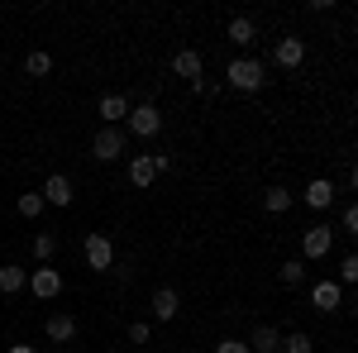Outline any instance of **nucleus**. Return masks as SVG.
Wrapping results in <instances>:
<instances>
[{
  "label": "nucleus",
  "instance_id": "f257e3e1",
  "mask_svg": "<svg viewBox=\"0 0 358 353\" xmlns=\"http://www.w3.org/2000/svg\"><path fill=\"white\" fill-rule=\"evenodd\" d=\"M224 77H229V86H234V91H263V82H268L258 57H234V62L224 67Z\"/></svg>",
  "mask_w": 358,
  "mask_h": 353
},
{
  "label": "nucleus",
  "instance_id": "f03ea898",
  "mask_svg": "<svg viewBox=\"0 0 358 353\" xmlns=\"http://www.w3.org/2000/svg\"><path fill=\"white\" fill-rule=\"evenodd\" d=\"M167 167H172V158H167V153H134V158H129V182L143 191L153 177H158V172H167Z\"/></svg>",
  "mask_w": 358,
  "mask_h": 353
},
{
  "label": "nucleus",
  "instance_id": "7ed1b4c3",
  "mask_svg": "<svg viewBox=\"0 0 358 353\" xmlns=\"http://www.w3.org/2000/svg\"><path fill=\"white\" fill-rule=\"evenodd\" d=\"M129 134L134 138H158L163 134V110L158 106H129Z\"/></svg>",
  "mask_w": 358,
  "mask_h": 353
},
{
  "label": "nucleus",
  "instance_id": "20e7f679",
  "mask_svg": "<svg viewBox=\"0 0 358 353\" xmlns=\"http://www.w3.org/2000/svg\"><path fill=\"white\" fill-rule=\"evenodd\" d=\"M82 258H86V268L110 272L115 268V244L106 239V234H86V239H82Z\"/></svg>",
  "mask_w": 358,
  "mask_h": 353
},
{
  "label": "nucleus",
  "instance_id": "39448f33",
  "mask_svg": "<svg viewBox=\"0 0 358 353\" xmlns=\"http://www.w3.org/2000/svg\"><path fill=\"white\" fill-rule=\"evenodd\" d=\"M91 153H96L101 163L124 158V134H120V129H110V124H101V134H96V143H91Z\"/></svg>",
  "mask_w": 358,
  "mask_h": 353
},
{
  "label": "nucleus",
  "instance_id": "423d86ee",
  "mask_svg": "<svg viewBox=\"0 0 358 353\" xmlns=\"http://www.w3.org/2000/svg\"><path fill=\"white\" fill-rule=\"evenodd\" d=\"M330 244H334V229H330V224H310V229L301 234V253H306V258H325Z\"/></svg>",
  "mask_w": 358,
  "mask_h": 353
},
{
  "label": "nucleus",
  "instance_id": "0eeeda50",
  "mask_svg": "<svg viewBox=\"0 0 358 353\" xmlns=\"http://www.w3.org/2000/svg\"><path fill=\"white\" fill-rule=\"evenodd\" d=\"M310 305L325 310V315L344 310V291H339V282H315V287H310Z\"/></svg>",
  "mask_w": 358,
  "mask_h": 353
},
{
  "label": "nucleus",
  "instance_id": "6e6552de",
  "mask_svg": "<svg viewBox=\"0 0 358 353\" xmlns=\"http://www.w3.org/2000/svg\"><path fill=\"white\" fill-rule=\"evenodd\" d=\"M29 291H34L38 301H53L57 291H62V272L57 268H38L34 277H29Z\"/></svg>",
  "mask_w": 358,
  "mask_h": 353
},
{
  "label": "nucleus",
  "instance_id": "1a4fd4ad",
  "mask_svg": "<svg viewBox=\"0 0 358 353\" xmlns=\"http://www.w3.org/2000/svg\"><path fill=\"white\" fill-rule=\"evenodd\" d=\"M177 310H182L177 291H172V287H158V291H153V320H158V325H172Z\"/></svg>",
  "mask_w": 358,
  "mask_h": 353
},
{
  "label": "nucleus",
  "instance_id": "9d476101",
  "mask_svg": "<svg viewBox=\"0 0 358 353\" xmlns=\"http://www.w3.org/2000/svg\"><path fill=\"white\" fill-rule=\"evenodd\" d=\"M38 196H43V206H72V182H67L62 172H53V177L43 182Z\"/></svg>",
  "mask_w": 358,
  "mask_h": 353
},
{
  "label": "nucleus",
  "instance_id": "9b49d317",
  "mask_svg": "<svg viewBox=\"0 0 358 353\" xmlns=\"http://www.w3.org/2000/svg\"><path fill=\"white\" fill-rule=\"evenodd\" d=\"M273 62H277V67H287V72L301 67V62H306V43H301V38H282V43L273 48Z\"/></svg>",
  "mask_w": 358,
  "mask_h": 353
},
{
  "label": "nucleus",
  "instance_id": "f8f14e48",
  "mask_svg": "<svg viewBox=\"0 0 358 353\" xmlns=\"http://www.w3.org/2000/svg\"><path fill=\"white\" fill-rule=\"evenodd\" d=\"M334 196H339V191H334L330 177H315V182L306 187V206H310V210H330V201H334Z\"/></svg>",
  "mask_w": 358,
  "mask_h": 353
},
{
  "label": "nucleus",
  "instance_id": "ddd939ff",
  "mask_svg": "<svg viewBox=\"0 0 358 353\" xmlns=\"http://www.w3.org/2000/svg\"><path fill=\"white\" fill-rule=\"evenodd\" d=\"M244 344H248V353H282V334L273 325H258L253 339H244Z\"/></svg>",
  "mask_w": 358,
  "mask_h": 353
},
{
  "label": "nucleus",
  "instance_id": "4468645a",
  "mask_svg": "<svg viewBox=\"0 0 358 353\" xmlns=\"http://www.w3.org/2000/svg\"><path fill=\"white\" fill-rule=\"evenodd\" d=\"M48 339H53V344H72V339H77V320H72V315H62V310H57V315H48Z\"/></svg>",
  "mask_w": 358,
  "mask_h": 353
},
{
  "label": "nucleus",
  "instance_id": "2eb2a0df",
  "mask_svg": "<svg viewBox=\"0 0 358 353\" xmlns=\"http://www.w3.org/2000/svg\"><path fill=\"white\" fill-rule=\"evenodd\" d=\"M224 38H229L234 48H248V43L258 38V29H253V20H244V15H234V20H229V29H224Z\"/></svg>",
  "mask_w": 358,
  "mask_h": 353
},
{
  "label": "nucleus",
  "instance_id": "dca6fc26",
  "mask_svg": "<svg viewBox=\"0 0 358 353\" xmlns=\"http://www.w3.org/2000/svg\"><path fill=\"white\" fill-rule=\"evenodd\" d=\"M172 72L187 77V82H196V77H201V53H196V48H182V53L172 57Z\"/></svg>",
  "mask_w": 358,
  "mask_h": 353
},
{
  "label": "nucleus",
  "instance_id": "f3484780",
  "mask_svg": "<svg viewBox=\"0 0 358 353\" xmlns=\"http://www.w3.org/2000/svg\"><path fill=\"white\" fill-rule=\"evenodd\" d=\"M124 115H129V101H124V96H101V124H110V129H115Z\"/></svg>",
  "mask_w": 358,
  "mask_h": 353
},
{
  "label": "nucleus",
  "instance_id": "a211bd4d",
  "mask_svg": "<svg viewBox=\"0 0 358 353\" xmlns=\"http://www.w3.org/2000/svg\"><path fill=\"white\" fill-rule=\"evenodd\" d=\"M0 291H5V296L24 291V268H20V263H5V268H0Z\"/></svg>",
  "mask_w": 358,
  "mask_h": 353
},
{
  "label": "nucleus",
  "instance_id": "6ab92c4d",
  "mask_svg": "<svg viewBox=\"0 0 358 353\" xmlns=\"http://www.w3.org/2000/svg\"><path fill=\"white\" fill-rule=\"evenodd\" d=\"M34 258H38L43 268H48V263L57 258V234H53V229H43V234L34 239Z\"/></svg>",
  "mask_w": 358,
  "mask_h": 353
},
{
  "label": "nucleus",
  "instance_id": "aec40b11",
  "mask_svg": "<svg viewBox=\"0 0 358 353\" xmlns=\"http://www.w3.org/2000/svg\"><path fill=\"white\" fill-rule=\"evenodd\" d=\"M282 353H315V339L306 329H292V334H282Z\"/></svg>",
  "mask_w": 358,
  "mask_h": 353
},
{
  "label": "nucleus",
  "instance_id": "412c9836",
  "mask_svg": "<svg viewBox=\"0 0 358 353\" xmlns=\"http://www.w3.org/2000/svg\"><path fill=\"white\" fill-rule=\"evenodd\" d=\"M263 206H268L273 215H282V210H292V191H287V187H268V196H263Z\"/></svg>",
  "mask_w": 358,
  "mask_h": 353
},
{
  "label": "nucleus",
  "instance_id": "4be33fe9",
  "mask_svg": "<svg viewBox=\"0 0 358 353\" xmlns=\"http://www.w3.org/2000/svg\"><path fill=\"white\" fill-rule=\"evenodd\" d=\"M277 277H282V287H301V282H306V263H301V258H292V263L277 268Z\"/></svg>",
  "mask_w": 358,
  "mask_h": 353
},
{
  "label": "nucleus",
  "instance_id": "5701e85b",
  "mask_svg": "<svg viewBox=\"0 0 358 353\" xmlns=\"http://www.w3.org/2000/svg\"><path fill=\"white\" fill-rule=\"evenodd\" d=\"M24 72H29V77H48V72H53V57H48V53H29L24 57Z\"/></svg>",
  "mask_w": 358,
  "mask_h": 353
},
{
  "label": "nucleus",
  "instance_id": "b1692460",
  "mask_svg": "<svg viewBox=\"0 0 358 353\" xmlns=\"http://www.w3.org/2000/svg\"><path fill=\"white\" fill-rule=\"evenodd\" d=\"M20 215H24V219L43 215V196H38V191H24V196H20Z\"/></svg>",
  "mask_w": 358,
  "mask_h": 353
},
{
  "label": "nucleus",
  "instance_id": "393cba45",
  "mask_svg": "<svg viewBox=\"0 0 358 353\" xmlns=\"http://www.w3.org/2000/svg\"><path fill=\"white\" fill-rule=\"evenodd\" d=\"M339 282H344V287H354V282H358V258H354V253L339 263Z\"/></svg>",
  "mask_w": 358,
  "mask_h": 353
},
{
  "label": "nucleus",
  "instance_id": "a878e982",
  "mask_svg": "<svg viewBox=\"0 0 358 353\" xmlns=\"http://www.w3.org/2000/svg\"><path fill=\"white\" fill-rule=\"evenodd\" d=\"M192 91H196V96H220V82H210V77H196Z\"/></svg>",
  "mask_w": 358,
  "mask_h": 353
},
{
  "label": "nucleus",
  "instance_id": "bb28decb",
  "mask_svg": "<svg viewBox=\"0 0 358 353\" xmlns=\"http://www.w3.org/2000/svg\"><path fill=\"white\" fill-rule=\"evenodd\" d=\"M148 334H153V325L134 320V325H129V344H148Z\"/></svg>",
  "mask_w": 358,
  "mask_h": 353
},
{
  "label": "nucleus",
  "instance_id": "cd10ccee",
  "mask_svg": "<svg viewBox=\"0 0 358 353\" xmlns=\"http://www.w3.org/2000/svg\"><path fill=\"white\" fill-rule=\"evenodd\" d=\"M215 353H248V344H244V339H220Z\"/></svg>",
  "mask_w": 358,
  "mask_h": 353
},
{
  "label": "nucleus",
  "instance_id": "c85d7f7f",
  "mask_svg": "<svg viewBox=\"0 0 358 353\" xmlns=\"http://www.w3.org/2000/svg\"><path fill=\"white\" fill-rule=\"evenodd\" d=\"M354 229H358V210H354V206H344V234H354Z\"/></svg>",
  "mask_w": 358,
  "mask_h": 353
},
{
  "label": "nucleus",
  "instance_id": "c756f323",
  "mask_svg": "<svg viewBox=\"0 0 358 353\" xmlns=\"http://www.w3.org/2000/svg\"><path fill=\"white\" fill-rule=\"evenodd\" d=\"M10 353H38V349H29V344H15V349H10Z\"/></svg>",
  "mask_w": 358,
  "mask_h": 353
},
{
  "label": "nucleus",
  "instance_id": "7c9ffc66",
  "mask_svg": "<svg viewBox=\"0 0 358 353\" xmlns=\"http://www.w3.org/2000/svg\"><path fill=\"white\" fill-rule=\"evenodd\" d=\"M67 353H77V349H67Z\"/></svg>",
  "mask_w": 358,
  "mask_h": 353
}]
</instances>
